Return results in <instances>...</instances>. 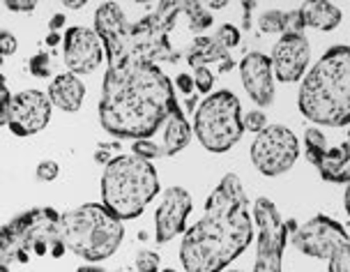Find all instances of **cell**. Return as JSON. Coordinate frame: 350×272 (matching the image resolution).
<instances>
[{"label": "cell", "mask_w": 350, "mask_h": 272, "mask_svg": "<svg viewBox=\"0 0 350 272\" xmlns=\"http://www.w3.org/2000/svg\"><path fill=\"white\" fill-rule=\"evenodd\" d=\"M109 69L104 74L99 123L118 138H150L178 102L171 79L154 62L102 42Z\"/></svg>", "instance_id": "6da1fadb"}, {"label": "cell", "mask_w": 350, "mask_h": 272, "mask_svg": "<svg viewBox=\"0 0 350 272\" xmlns=\"http://www.w3.org/2000/svg\"><path fill=\"white\" fill-rule=\"evenodd\" d=\"M254 221L240 178L226 173L210 194L203 219L185 231L180 261L187 272H221L252 245Z\"/></svg>", "instance_id": "7a4b0ae2"}, {"label": "cell", "mask_w": 350, "mask_h": 272, "mask_svg": "<svg viewBox=\"0 0 350 272\" xmlns=\"http://www.w3.org/2000/svg\"><path fill=\"white\" fill-rule=\"evenodd\" d=\"M299 111L316 125L346 127L350 123V49L336 44L302 81L297 97Z\"/></svg>", "instance_id": "3957f363"}, {"label": "cell", "mask_w": 350, "mask_h": 272, "mask_svg": "<svg viewBox=\"0 0 350 272\" xmlns=\"http://www.w3.org/2000/svg\"><path fill=\"white\" fill-rule=\"evenodd\" d=\"M122 221L99 203H85L67 210L58 219V238L67 251L97 263L113 256L122 243Z\"/></svg>", "instance_id": "277c9868"}, {"label": "cell", "mask_w": 350, "mask_h": 272, "mask_svg": "<svg viewBox=\"0 0 350 272\" xmlns=\"http://www.w3.org/2000/svg\"><path fill=\"white\" fill-rule=\"evenodd\" d=\"M159 194L157 171L148 160L136 155L111 157L102 175L104 208L118 219H136L150 201Z\"/></svg>", "instance_id": "5b68a950"}, {"label": "cell", "mask_w": 350, "mask_h": 272, "mask_svg": "<svg viewBox=\"0 0 350 272\" xmlns=\"http://www.w3.org/2000/svg\"><path fill=\"white\" fill-rule=\"evenodd\" d=\"M60 212L53 208H33L16 214L10 224L0 229V270H8L12 263H26L30 254L60 258L65 254L58 238Z\"/></svg>", "instance_id": "8992f818"}, {"label": "cell", "mask_w": 350, "mask_h": 272, "mask_svg": "<svg viewBox=\"0 0 350 272\" xmlns=\"http://www.w3.org/2000/svg\"><path fill=\"white\" fill-rule=\"evenodd\" d=\"M191 132L210 153H226L245 134L242 104L230 90L208 95L193 113Z\"/></svg>", "instance_id": "52a82bcc"}, {"label": "cell", "mask_w": 350, "mask_h": 272, "mask_svg": "<svg viewBox=\"0 0 350 272\" xmlns=\"http://www.w3.org/2000/svg\"><path fill=\"white\" fill-rule=\"evenodd\" d=\"M252 221L258 229V247H256L254 272H281V258H284L288 231L286 221L281 219L277 206L270 199H260L254 206Z\"/></svg>", "instance_id": "ba28073f"}, {"label": "cell", "mask_w": 350, "mask_h": 272, "mask_svg": "<svg viewBox=\"0 0 350 272\" xmlns=\"http://www.w3.org/2000/svg\"><path fill=\"white\" fill-rule=\"evenodd\" d=\"M299 157V141L295 132H291L284 125H267L258 132L252 143V162L262 175H281Z\"/></svg>", "instance_id": "9c48e42d"}, {"label": "cell", "mask_w": 350, "mask_h": 272, "mask_svg": "<svg viewBox=\"0 0 350 272\" xmlns=\"http://www.w3.org/2000/svg\"><path fill=\"white\" fill-rule=\"evenodd\" d=\"M291 240L302 254L327 261L343 245H348V233L336 219L318 214L304 226H299Z\"/></svg>", "instance_id": "30bf717a"}, {"label": "cell", "mask_w": 350, "mask_h": 272, "mask_svg": "<svg viewBox=\"0 0 350 272\" xmlns=\"http://www.w3.org/2000/svg\"><path fill=\"white\" fill-rule=\"evenodd\" d=\"M51 99L40 90H23L12 97L8 127L16 136H33L51 120Z\"/></svg>", "instance_id": "8fae6325"}, {"label": "cell", "mask_w": 350, "mask_h": 272, "mask_svg": "<svg viewBox=\"0 0 350 272\" xmlns=\"http://www.w3.org/2000/svg\"><path fill=\"white\" fill-rule=\"evenodd\" d=\"M311 49L304 35H281L272 49L270 65L281 84H295L309 67Z\"/></svg>", "instance_id": "7c38bea8"}, {"label": "cell", "mask_w": 350, "mask_h": 272, "mask_svg": "<svg viewBox=\"0 0 350 272\" xmlns=\"http://www.w3.org/2000/svg\"><path fill=\"white\" fill-rule=\"evenodd\" d=\"M104 47L95 30L72 26L65 33V65L72 74H92L102 65Z\"/></svg>", "instance_id": "4fadbf2b"}, {"label": "cell", "mask_w": 350, "mask_h": 272, "mask_svg": "<svg viewBox=\"0 0 350 272\" xmlns=\"http://www.w3.org/2000/svg\"><path fill=\"white\" fill-rule=\"evenodd\" d=\"M193 208L191 194L185 187H168L164 199L154 214V226H157V243L164 245L168 240L185 231L187 217Z\"/></svg>", "instance_id": "5bb4252c"}, {"label": "cell", "mask_w": 350, "mask_h": 272, "mask_svg": "<svg viewBox=\"0 0 350 272\" xmlns=\"http://www.w3.org/2000/svg\"><path fill=\"white\" fill-rule=\"evenodd\" d=\"M240 77L249 97L258 106H270L274 102V74L270 55L247 53L240 62Z\"/></svg>", "instance_id": "9a60e30c"}, {"label": "cell", "mask_w": 350, "mask_h": 272, "mask_svg": "<svg viewBox=\"0 0 350 272\" xmlns=\"http://www.w3.org/2000/svg\"><path fill=\"white\" fill-rule=\"evenodd\" d=\"M185 58L189 62V67H193V69L205 67L208 62H219L221 72H230L235 65L228 49H224L215 37H208V35L193 37V42L189 44V49H187Z\"/></svg>", "instance_id": "2e32d148"}, {"label": "cell", "mask_w": 350, "mask_h": 272, "mask_svg": "<svg viewBox=\"0 0 350 272\" xmlns=\"http://www.w3.org/2000/svg\"><path fill=\"white\" fill-rule=\"evenodd\" d=\"M83 97H85L83 81L72 72L58 74L51 81V86H49V99H51V104H55L58 109L67 113L79 111L81 104H83Z\"/></svg>", "instance_id": "e0dca14e"}, {"label": "cell", "mask_w": 350, "mask_h": 272, "mask_svg": "<svg viewBox=\"0 0 350 272\" xmlns=\"http://www.w3.org/2000/svg\"><path fill=\"white\" fill-rule=\"evenodd\" d=\"M316 166L321 171L323 180L346 185L350 180V143L343 141L336 148H327Z\"/></svg>", "instance_id": "ac0fdd59"}, {"label": "cell", "mask_w": 350, "mask_h": 272, "mask_svg": "<svg viewBox=\"0 0 350 272\" xmlns=\"http://www.w3.org/2000/svg\"><path fill=\"white\" fill-rule=\"evenodd\" d=\"M299 16H302L304 28H316L323 33H329L341 23V10L332 3L325 0H309L299 8Z\"/></svg>", "instance_id": "d6986e66"}, {"label": "cell", "mask_w": 350, "mask_h": 272, "mask_svg": "<svg viewBox=\"0 0 350 272\" xmlns=\"http://www.w3.org/2000/svg\"><path fill=\"white\" fill-rule=\"evenodd\" d=\"M164 125H166V129H164V148L161 150H164V155L173 157L189 145L193 132H191V125L187 123L185 113L178 104L171 109L168 118L164 120Z\"/></svg>", "instance_id": "ffe728a7"}, {"label": "cell", "mask_w": 350, "mask_h": 272, "mask_svg": "<svg viewBox=\"0 0 350 272\" xmlns=\"http://www.w3.org/2000/svg\"><path fill=\"white\" fill-rule=\"evenodd\" d=\"M185 16L189 21V30L191 33H205L212 26V14L208 12L203 3H193V0H187L185 3Z\"/></svg>", "instance_id": "44dd1931"}, {"label": "cell", "mask_w": 350, "mask_h": 272, "mask_svg": "<svg viewBox=\"0 0 350 272\" xmlns=\"http://www.w3.org/2000/svg\"><path fill=\"white\" fill-rule=\"evenodd\" d=\"M327 150V138L318 127H309L304 132V153H306V160L311 164H318V160L323 157V153Z\"/></svg>", "instance_id": "7402d4cb"}, {"label": "cell", "mask_w": 350, "mask_h": 272, "mask_svg": "<svg viewBox=\"0 0 350 272\" xmlns=\"http://www.w3.org/2000/svg\"><path fill=\"white\" fill-rule=\"evenodd\" d=\"M131 155L141 157V160H154V157H161L164 155V150H161V145L152 143L150 138H141V141H136L131 145Z\"/></svg>", "instance_id": "603a6c76"}, {"label": "cell", "mask_w": 350, "mask_h": 272, "mask_svg": "<svg viewBox=\"0 0 350 272\" xmlns=\"http://www.w3.org/2000/svg\"><path fill=\"white\" fill-rule=\"evenodd\" d=\"M258 28L262 33H281L284 35V12H265L258 18Z\"/></svg>", "instance_id": "cb8c5ba5"}, {"label": "cell", "mask_w": 350, "mask_h": 272, "mask_svg": "<svg viewBox=\"0 0 350 272\" xmlns=\"http://www.w3.org/2000/svg\"><path fill=\"white\" fill-rule=\"evenodd\" d=\"M30 74L40 79L51 77V53H46V51L35 53L33 58H30Z\"/></svg>", "instance_id": "d4e9b609"}, {"label": "cell", "mask_w": 350, "mask_h": 272, "mask_svg": "<svg viewBox=\"0 0 350 272\" xmlns=\"http://www.w3.org/2000/svg\"><path fill=\"white\" fill-rule=\"evenodd\" d=\"M215 40L221 44L224 49H235L242 40V33L235 26H230V23H224V26L217 30Z\"/></svg>", "instance_id": "484cf974"}, {"label": "cell", "mask_w": 350, "mask_h": 272, "mask_svg": "<svg viewBox=\"0 0 350 272\" xmlns=\"http://www.w3.org/2000/svg\"><path fill=\"white\" fill-rule=\"evenodd\" d=\"M327 261H329V272H350V243L343 245Z\"/></svg>", "instance_id": "4316f807"}, {"label": "cell", "mask_w": 350, "mask_h": 272, "mask_svg": "<svg viewBox=\"0 0 350 272\" xmlns=\"http://www.w3.org/2000/svg\"><path fill=\"white\" fill-rule=\"evenodd\" d=\"M284 35H304V23L299 10L284 12Z\"/></svg>", "instance_id": "83f0119b"}, {"label": "cell", "mask_w": 350, "mask_h": 272, "mask_svg": "<svg viewBox=\"0 0 350 272\" xmlns=\"http://www.w3.org/2000/svg\"><path fill=\"white\" fill-rule=\"evenodd\" d=\"M212 84H215V77L210 74V69H205V67L193 69V90L208 95L212 90Z\"/></svg>", "instance_id": "f1b7e54d"}, {"label": "cell", "mask_w": 350, "mask_h": 272, "mask_svg": "<svg viewBox=\"0 0 350 272\" xmlns=\"http://www.w3.org/2000/svg\"><path fill=\"white\" fill-rule=\"evenodd\" d=\"M10 109H12V92L5 86L3 74H0V127L10 123Z\"/></svg>", "instance_id": "f546056e"}, {"label": "cell", "mask_w": 350, "mask_h": 272, "mask_svg": "<svg viewBox=\"0 0 350 272\" xmlns=\"http://www.w3.org/2000/svg\"><path fill=\"white\" fill-rule=\"evenodd\" d=\"M242 125H245V132H254V134H258V132H262L267 127V116L262 111H252V113H247L245 118H242Z\"/></svg>", "instance_id": "4dcf8cb0"}, {"label": "cell", "mask_w": 350, "mask_h": 272, "mask_svg": "<svg viewBox=\"0 0 350 272\" xmlns=\"http://www.w3.org/2000/svg\"><path fill=\"white\" fill-rule=\"evenodd\" d=\"M58 173H60V166H58V162H51V160H44L37 164V171H35V175H37V180H42V182H51L58 178Z\"/></svg>", "instance_id": "1f68e13d"}, {"label": "cell", "mask_w": 350, "mask_h": 272, "mask_svg": "<svg viewBox=\"0 0 350 272\" xmlns=\"http://www.w3.org/2000/svg\"><path fill=\"white\" fill-rule=\"evenodd\" d=\"M136 270L139 272H159V256L154 251H141L136 256Z\"/></svg>", "instance_id": "d6a6232c"}, {"label": "cell", "mask_w": 350, "mask_h": 272, "mask_svg": "<svg viewBox=\"0 0 350 272\" xmlns=\"http://www.w3.org/2000/svg\"><path fill=\"white\" fill-rule=\"evenodd\" d=\"M16 37L10 33V30H0V58H5V55H12L16 53Z\"/></svg>", "instance_id": "836d02e7"}, {"label": "cell", "mask_w": 350, "mask_h": 272, "mask_svg": "<svg viewBox=\"0 0 350 272\" xmlns=\"http://www.w3.org/2000/svg\"><path fill=\"white\" fill-rule=\"evenodd\" d=\"M37 8V3H33V0H10L8 3V10L12 12H33Z\"/></svg>", "instance_id": "e575fe53"}, {"label": "cell", "mask_w": 350, "mask_h": 272, "mask_svg": "<svg viewBox=\"0 0 350 272\" xmlns=\"http://www.w3.org/2000/svg\"><path fill=\"white\" fill-rule=\"evenodd\" d=\"M175 84H178L180 92H185V95H189V97H191V92H193V79L189 77V74H180V77L175 79Z\"/></svg>", "instance_id": "d590c367"}, {"label": "cell", "mask_w": 350, "mask_h": 272, "mask_svg": "<svg viewBox=\"0 0 350 272\" xmlns=\"http://www.w3.org/2000/svg\"><path fill=\"white\" fill-rule=\"evenodd\" d=\"M65 26V14H55V16H51V21H49V30L51 33H58V30Z\"/></svg>", "instance_id": "8d00e7d4"}, {"label": "cell", "mask_w": 350, "mask_h": 272, "mask_svg": "<svg viewBox=\"0 0 350 272\" xmlns=\"http://www.w3.org/2000/svg\"><path fill=\"white\" fill-rule=\"evenodd\" d=\"M83 0H67V3H65V8H70V10H81V8H83Z\"/></svg>", "instance_id": "74e56055"}, {"label": "cell", "mask_w": 350, "mask_h": 272, "mask_svg": "<svg viewBox=\"0 0 350 272\" xmlns=\"http://www.w3.org/2000/svg\"><path fill=\"white\" fill-rule=\"evenodd\" d=\"M77 272H106V270H102V268H97V265H81V268L77 270Z\"/></svg>", "instance_id": "f35d334b"}, {"label": "cell", "mask_w": 350, "mask_h": 272, "mask_svg": "<svg viewBox=\"0 0 350 272\" xmlns=\"http://www.w3.org/2000/svg\"><path fill=\"white\" fill-rule=\"evenodd\" d=\"M58 42H60V35H58V33H51V35L46 37V44H49V47H55Z\"/></svg>", "instance_id": "ab89813d"}, {"label": "cell", "mask_w": 350, "mask_h": 272, "mask_svg": "<svg viewBox=\"0 0 350 272\" xmlns=\"http://www.w3.org/2000/svg\"><path fill=\"white\" fill-rule=\"evenodd\" d=\"M97 162H106V164H109L111 162V155L104 153V150H99V153H97Z\"/></svg>", "instance_id": "60d3db41"}, {"label": "cell", "mask_w": 350, "mask_h": 272, "mask_svg": "<svg viewBox=\"0 0 350 272\" xmlns=\"http://www.w3.org/2000/svg\"><path fill=\"white\" fill-rule=\"evenodd\" d=\"M256 8V3H245V10L252 12ZM245 26H249V14H245Z\"/></svg>", "instance_id": "b9f144b4"}, {"label": "cell", "mask_w": 350, "mask_h": 272, "mask_svg": "<svg viewBox=\"0 0 350 272\" xmlns=\"http://www.w3.org/2000/svg\"><path fill=\"white\" fill-rule=\"evenodd\" d=\"M210 8L212 10H224V8H226V0H221V3H219V0H217V3H210Z\"/></svg>", "instance_id": "7bdbcfd3"}, {"label": "cell", "mask_w": 350, "mask_h": 272, "mask_svg": "<svg viewBox=\"0 0 350 272\" xmlns=\"http://www.w3.org/2000/svg\"><path fill=\"white\" fill-rule=\"evenodd\" d=\"M161 272H178V270H173V268H166V270H161Z\"/></svg>", "instance_id": "ee69618b"}, {"label": "cell", "mask_w": 350, "mask_h": 272, "mask_svg": "<svg viewBox=\"0 0 350 272\" xmlns=\"http://www.w3.org/2000/svg\"><path fill=\"white\" fill-rule=\"evenodd\" d=\"M230 272H242V270H230Z\"/></svg>", "instance_id": "f6af8a7d"}, {"label": "cell", "mask_w": 350, "mask_h": 272, "mask_svg": "<svg viewBox=\"0 0 350 272\" xmlns=\"http://www.w3.org/2000/svg\"><path fill=\"white\" fill-rule=\"evenodd\" d=\"M0 65H3V58H0Z\"/></svg>", "instance_id": "bcb514c9"}, {"label": "cell", "mask_w": 350, "mask_h": 272, "mask_svg": "<svg viewBox=\"0 0 350 272\" xmlns=\"http://www.w3.org/2000/svg\"><path fill=\"white\" fill-rule=\"evenodd\" d=\"M0 272H8V270H0Z\"/></svg>", "instance_id": "7dc6e473"}]
</instances>
